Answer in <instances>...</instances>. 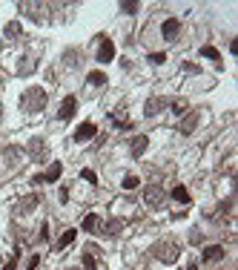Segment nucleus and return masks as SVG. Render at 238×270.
I'll return each mask as SVG.
<instances>
[{"label":"nucleus","mask_w":238,"mask_h":270,"mask_svg":"<svg viewBox=\"0 0 238 270\" xmlns=\"http://www.w3.org/2000/svg\"><path fill=\"white\" fill-rule=\"evenodd\" d=\"M60 173H63V164H60V161H55V164H52V167L46 170L44 175H37V178H35V184H49V181H58V178H60Z\"/></svg>","instance_id":"6"},{"label":"nucleus","mask_w":238,"mask_h":270,"mask_svg":"<svg viewBox=\"0 0 238 270\" xmlns=\"http://www.w3.org/2000/svg\"><path fill=\"white\" fill-rule=\"evenodd\" d=\"M164 201H166V193H164L161 184H149V187L144 190V204L149 207V210H161Z\"/></svg>","instance_id":"4"},{"label":"nucleus","mask_w":238,"mask_h":270,"mask_svg":"<svg viewBox=\"0 0 238 270\" xmlns=\"http://www.w3.org/2000/svg\"><path fill=\"white\" fill-rule=\"evenodd\" d=\"M75 236H78V230H66V233L60 236L58 247H60V250H63V247H69V244H72V241H75Z\"/></svg>","instance_id":"20"},{"label":"nucleus","mask_w":238,"mask_h":270,"mask_svg":"<svg viewBox=\"0 0 238 270\" xmlns=\"http://www.w3.org/2000/svg\"><path fill=\"white\" fill-rule=\"evenodd\" d=\"M149 60H152V64H164V60H166V55H164V52H152V55H149Z\"/></svg>","instance_id":"27"},{"label":"nucleus","mask_w":238,"mask_h":270,"mask_svg":"<svg viewBox=\"0 0 238 270\" xmlns=\"http://www.w3.org/2000/svg\"><path fill=\"white\" fill-rule=\"evenodd\" d=\"M101 216H95V213H89L86 219H83V230H86V233H98V230H101Z\"/></svg>","instance_id":"17"},{"label":"nucleus","mask_w":238,"mask_h":270,"mask_svg":"<svg viewBox=\"0 0 238 270\" xmlns=\"http://www.w3.org/2000/svg\"><path fill=\"white\" fill-rule=\"evenodd\" d=\"M178 29H181V23L175 20V17H169V20H164V26H161V32H164V37H166V40H172V37L178 35Z\"/></svg>","instance_id":"14"},{"label":"nucleus","mask_w":238,"mask_h":270,"mask_svg":"<svg viewBox=\"0 0 238 270\" xmlns=\"http://www.w3.org/2000/svg\"><path fill=\"white\" fill-rule=\"evenodd\" d=\"M6 35H9V37L20 35V23H17V20H15V23H9V26H6Z\"/></svg>","instance_id":"26"},{"label":"nucleus","mask_w":238,"mask_h":270,"mask_svg":"<svg viewBox=\"0 0 238 270\" xmlns=\"http://www.w3.org/2000/svg\"><path fill=\"white\" fill-rule=\"evenodd\" d=\"M83 270H98L95 256H92V247H86V253H83Z\"/></svg>","instance_id":"21"},{"label":"nucleus","mask_w":238,"mask_h":270,"mask_svg":"<svg viewBox=\"0 0 238 270\" xmlns=\"http://www.w3.org/2000/svg\"><path fill=\"white\" fill-rule=\"evenodd\" d=\"M32 69H35V66H32V60H23V64H20V75L32 72Z\"/></svg>","instance_id":"30"},{"label":"nucleus","mask_w":238,"mask_h":270,"mask_svg":"<svg viewBox=\"0 0 238 270\" xmlns=\"http://www.w3.org/2000/svg\"><path fill=\"white\" fill-rule=\"evenodd\" d=\"M146 144H149V141H146V135H135V138H132V144H129L132 155H135V158H141V155H144V150H146Z\"/></svg>","instance_id":"15"},{"label":"nucleus","mask_w":238,"mask_h":270,"mask_svg":"<svg viewBox=\"0 0 238 270\" xmlns=\"http://www.w3.org/2000/svg\"><path fill=\"white\" fill-rule=\"evenodd\" d=\"M169 196L175 198V201H181V204H189V193H187V187H172V193H169Z\"/></svg>","instance_id":"19"},{"label":"nucleus","mask_w":238,"mask_h":270,"mask_svg":"<svg viewBox=\"0 0 238 270\" xmlns=\"http://www.w3.org/2000/svg\"><path fill=\"white\" fill-rule=\"evenodd\" d=\"M169 107L175 110V115H184V112H187V101H175V103H169Z\"/></svg>","instance_id":"25"},{"label":"nucleus","mask_w":238,"mask_h":270,"mask_svg":"<svg viewBox=\"0 0 238 270\" xmlns=\"http://www.w3.org/2000/svg\"><path fill=\"white\" fill-rule=\"evenodd\" d=\"M37 262H40V256H32V259H29V267H26V270H35Z\"/></svg>","instance_id":"32"},{"label":"nucleus","mask_w":238,"mask_h":270,"mask_svg":"<svg viewBox=\"0 0 238 270\" xmlns=\"http://www.w3.org/2000/svg\"><path fill=\"white\" fill-rule=\"evenodd\" d=\"M75 110H78V98H75V95L63 98V103H60V112H58V118H60V121H69V118L75 115Z\"/></svg>","instance_id":"7"},{"label":"nucleus","mask_w":238,"mask_h":270,"mask_svg":"<svg viewBox=\"0 0 238 270\" xmlns=\"http://www.w3.org/2000/svg\"><path fill=\"white\" fill-rule=\"evenodd\" d=\"M201 55H204V58H209V60H215V64H221V55H218V49H215V46H204V49H201Z\"/></svg>","instance_id":"22"},{"label":"nucleus","mask_w":238,"mask_h":270,"mask_svg":"<svg viewBox=\"0 0 238 270\" xmlns=\"http://www.w3.org/2000/svg\"><path fill=\"white\" fill-rule=\"evenodd\" d=\"M187 270H198V267H195V262H192V264H189V267H187Z\"/></svg>","instance_id":"33"},{"label":"nucleus","mask_w":238,"mask_h":270,"mask_svg":"<svg viewBox=\"0 0 238 270\" xmlns=\"http://www.w3.org/2000/svg\"><path fill=\"white\" fill-rule=\"evenodd\" d=\"M23 9H26L29 15H35V17H37V23H46L44 12H49V6H40V3H23Z\"/></svg>","instance_id":"12"},{"label":"nucleus","mask_w":238,"mask_h":270,"mask_svg":"<svg viewBox=\"0 0 238 270\" xmlns=\"http://www.w3.org/2000/svg\"><path fill=\"white\" fill-rule=\"evenodd\" d=\"M112 58H115V46L109 44L106 37H101V49H98V60H101V64H109Z\"/></svg>","instance_id":"11"},{"label":"nucleus","mask_w":238,"mask_h":270,"mask_svg":"<svg viewBox=\"0 0 238 270\" xmlns=\"http://www.w3.org/2000/svg\"><path fill=\"white\" fill-rule=\"evenodd\" d=\"M121 227H123L121 219H112V221H106V224H101V233L103 236H118L121 233Z\"/></svg>","instance_id":"18"},{"label":"nucleus","mask_w":238,"mask_h":270,"mask_svg":"<svg viewBox=\"0 0 238 270\" xmlns=\"http://www.w3.org/2000/svg\"><path fill=\"white\" fill-rule=\"evenodd\" d=\"M69 270H75V267H69Z\"/></svg>","instance_id":"34"},{"label":"nucleus","mask_w":238,"mask_h":270,"mask_svg":"<svg viewBox=\"0 0 238 270\" xmlns=\"http://www.w3.org/2000/svg\"><path fill=\"white\" fill-rule=\"evenodd\" d=\"M92 135H98V130H95V124L92 121H83V124L75 130V141H89Z\"/></svg>","instance_id":"9"},{"label":"nucleus","mask_w":238,"mask_h":270,"mask_svg":"<svg viewBox=\"0 0 238 270\" xmlns=\"http://www.w3.org/2000/svg\"><path fill=\"white\" fill-rule=\"evenodd\" d=\"M152 256H155L158 262H164V264H172V262H178L181 247L172 239H164V241H155V244H152Z\"/></svg>","instance_id":"2"},{"label":"nucleus","mask_w":238,"mask_h":270,"mask_svg":"<svg viewBox=\"0 0 238 270\" xmlns=\"http://www.w3.org/2000/svg\"><path fill=\"white\" fill-rule=\"evenodd\" d=\"M35 207H37V196H26V198H20V201H17L15 216H26V213H32Z\"/></svg>","instance_id":"10"},{"label":"nucleus","mask_w":238,"mask_h":270,"mask_svg":"<svg viewBox=\"0 0 238 270\" xmlns=\"http://www.w3.org/2000/svg\"><path fill=\"white\" fill-rule=\"evenodd\" d=\"M218 259H224L221 244H209V247H204V262H218Z\"/></svg>","instance_id":"13"},{"label":"nucleus","mask_w":238,"mask_h":270,"mask_svg":"<svg viewBox=\"0 0 238 270\" xmlns=\"http://www.w3.org/2000/svg\"><path fill=\"white\" fill-rule=\"evenodd\" d=\"M80 175H83V178H86L89 184H95V181H98V175H95L92 170H83V173H80Z\"/></svg>","instance_id":"28"},{"label":"nucleus","mask_w":238,"mask_h":270,"mask_svg":"<svg viewBox=\"0 0 238 270\" xmlns=\"http://www.w3.org/2000/svg\"><path fill=\"white\" fill-rule=\"evenodd\" d=\"M20 155H23V150L20 147H6L3 153H0V173L6 175V173H15L17 167H20Z\"/></svg>","instance_id":"3"},{"label":"nucleus","mask_w":238,"mask_h":270,"mask_svg":"<svg viewBox=\"0 0 238 270\" xmlns=\"http://www.w3.org/2000/svg\"><path fill=\"white\" fill-rule=\"evenodd\" d=\"M195 127H198V115H195V112H187V118H184V121L178 124V130L184 132V135H189Z\"/></svg>","instance_id":"16"},{"label":"nucleus","mask_w":238,"mask_h":270,"mask_svg":"<svg viewBox=\"0 0 238 270\" xmlns=\"http://www.w3.org/2000/svg\"><path fill=\"white\" fill-rule=\"evenodd\" d=\"M89 84H92V87H103V84H106V75L103 72H89Z\"/></svg>","instance_id":"23"},{"label":"nucleus","mask_w":238,"mask_h":270,"mask_svg":"<svg viewBox=\"0 0 238 270\" xmlns=\"http://www.w3.org/2000/svg\"><path fill=\"white\" fill-rule=\"evenodd\" d=\"M15 267H17V253L12 256V259H9V262H6V267H3V270H15Z\"/></svg>","instance_id":"31"},{"label":"nucleus","mask_w":238,"mask_h":270,"mask_svg":"<svg viewBox=\"0 0 238 270\" xmlns=\"http://www.w3.org/2000/svg\"><path fill=\"white\" fill-rule=\"evenodd\" d=\"M166 107H169V101H166V98H149V101H146V107H144V112L146 115H158V112H164Z\"/></svg>","instance_id":"8"},{"label":"nucleus","mask_w":238,"mask_h":270,"mask_svg":"<svg viewBox=\"0 0 238 270\" xmlns=\"http://www.w3.org/2000/svg\"><path fill=\"white\" fill-rule=\"evenodd\" d=\"M123 187H126V190H135L138 187V175H126V178H123Z\"/></svg>","instance_id":"24"},{"label":"nucleus","mask_w":238,"mask_h":270,"mask_svg":"<svg viewBox=\"0 0 238 270\" xmlns=\"http://www.w3.org/2000/svg\"><path fill=\"white\" fill-rule=\"evenodd\" d=\"M26 150H29L32 161H46V158H49V153H46V141L37 138V135L29 141V147H26Z\"/></svg>","instance_id":"5"},{"label":"nucleus","mask_w":238,"mask_h":270,"mask_svg":"<svg viewBox=\"0 0 238 270\" xmlns=\"http://www.w3.org/2000/svg\"><path fill=\"white\" fill-rule=\"evenodd\" d=\"M123 12H126V15H135V12H138V3H123Z\"/></svg>","instance_id":"29"},{"label":"nucleus","mask_w":238,"mask_h":270,"mask_svg":"<svg viewBox=\"0 0 238 270\" xmlns=\"http://www.w3.org/2000/svg\"><path fill=\"white\" fill-rule=\"evenodd\" d=\"M20 107H23V112H44V107H46V89L44 87H32V89H26L23 92V98H20Z\"/></svg>","instance_id":"1"}]
</instances>
